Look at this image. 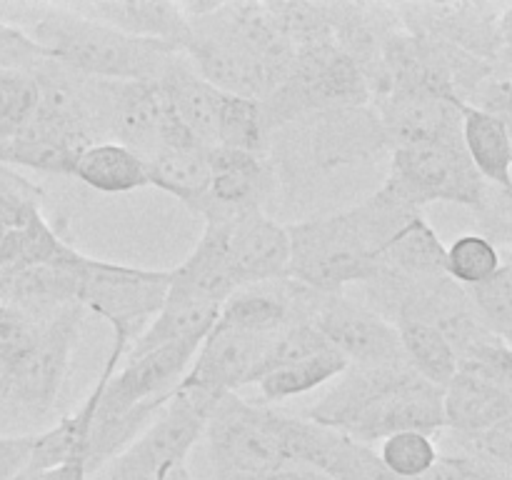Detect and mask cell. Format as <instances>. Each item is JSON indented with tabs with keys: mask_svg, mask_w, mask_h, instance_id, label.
<instances>
[{
	"mask_svg": "<svg viewBox=\"0 0 512 480\" xmlns=\"http://www.w3.org/2000/svg\"><path fill=\"white\" fill-rule=\"evenodd\" d=\"M445 428L463 438L485 433L512 415V398L483 375L458 368L443 388Z\"/></svg>",
	"mask_w": 512,
	"mask_h": 480,
	"instance_id": "cell-23",
	"label": "cell"
},
{
	"mask_svg": "<svg viewBox=\"0 0 512 480\" xmlns=\"http://www.w3.org/2000/svg\"><path fill=\"white\" fill-rule=\"evenodd\" d=\"M373 93L363 70L335 43L313 45L295 53L288 78L263 100L270 135L310 113L363 108Z\"/></svg>",
	"mask_w": 512,
	"mask_h": 480,
	"instance_id": "cell-6",
	"label": "cell"
},
{
	"mask_svg": "<svg viewBox=\"0 0 512 480\" xmlns=\"http://www.w3.org/2000/svg\"><path fill=\"white\" fill-rule=\"evenodd\" d=\"M148 180L155 188L175 195L193 213L200 215L210 188V163L205 148H160L150 158Z\"/></svg>",
	"mask_w": 512,
	"mask_h": 480,
	"instance_id": "cell-28",
	"label": "cell"
},
{
	"mask_svg": "<svg viewBox=\"0 0 512 480\" xmlns=\"http://www.w3.org/2000/svg\"><path fill=\"white\" fill-rule=\"evenodd\" d=\"M283 413L228 393L205 425V445L215 480L255 478L288 465L280 433Z\"/></svg>",
	"mask_w": 512,
	"mask_h": 480,
	"instance_id": "cell-8",
	"label": "cell"
},
{
	"mask_svg": "<svg viewBox=\"0 0 512 480\" xmlns=\"http://www.w3.org/2000/svg\"><path fill=\"white\" fill-rule=\"evenodd\" d=\"M270 128L260 100L223 95L218 113V145L270 158Z\"/></svg>",
	"mask_w": 512,
	"mask_h": 480,
	"instance_id": "cell-32",
	"label": "cell"
},
{
	"mask_svg": "<svg viewBox=\"0 0 512 480\" xmlns=\"http://www.w3.org/2000/svg\"><path fill=\"white\" fill-rule=\"evenodd\" d=\"M235 290L240 288L223 253V245L213 230L205 228L193 253L178 268L170 270L168 293L200 300V303L223 305Z\"/></svg>",
	"mask_w": 512,
	"mask_h": 480,
	"instance_id": "cell-24",
	"label": "cell"
},
{
	"mask_svg": "<svg viewBox=\"0 0 512 480\" xmlns=\"http://www.w3.org/2000/svg\"><path fill=\"white\" fill-rule=\"evenodd\" d=\"M60 5L130 38L158 40L178 50L183 48L190 30L180 3H165V0H80V3Z\"/></svg>",
	"mask_w": 512,
	"mask_h": 480,
	"instance_id": "cell-20",
	"label": "cell"
},
{
	"mask_svg": "<svg viewBox=\"0 0 512 480\" xmlns=\"http://www.w3.org/2000/svg\"><path fill=\"white\" fill-rule=\"evenodd\" d=\"M13 480H48V473H45V470L28 468V470H23V473H20V475H15Z\"/></svg>",
	"mask_w": 512,
	"mask_h": 480,
	"instance_id": "cell-48",
	"label": "cell"
},
{
	"mask_svg": "<svg viewBox=\"0 0 512 480\" xmlns=\"http://www.w3.org/2000/svg\"><path fill=\"white\" fill-rule=\"evenodd\" d=\"M35 433L0 435V480H13L30 468Z\"/></svg>",
	"mask_w": 512,
	"mask_h": 480,
	"instance_id": "cell-43",
	"label": "cell"
},
{
	"mask_svg": "<svg viewBox=\"0 0 512 480\" xmlns=\"http://www.w3.org/2000/svg\"><path fill=\"white\" fill-rule=\"evenodd\" d=\"M495 78L512 80V3H508L498 20V55H495Z\"/></svg>",
	"mask_w": 512,
	"mask_h": 480,
	"instance_id": "cell-44",
	"label": "cell"
},
{
	"mask_svg": "<svg viewBox=\"0 0 512 480\" xmlns=\"http://www.w3.org/2000/svg\"><path fill=\"white\" fill-rule=\"evenodd\" d=\"M48 480H90L88 465L75 460V463H65L60 468L48 470Z\"/></svg>",
	"mask_w": 512,
	"mask_h": 480,
	"instance_id": "cell-46",
	"label": "cell"
},
{
	"mask_svg": "<svg viewBox=\"0 0 512 480\" xmlns=\"http://www.w3.org/2000/svg\"><path fill=\"white\" fill-rule=\"evenodd\" d=\"M158 83L168 93L175 113L195 138L200 148L210 150L218 145V113L223 93L198 75L183 50L173 55L160 73Z\"/></svg>",
	"mask_w": 512,
	"mask_h": 480,
	"instance_id": "cell-22",
	"label": "cell"
},
{
	"mask_svg": "<svg viewBox=\"0 0 512 480\" xmlns=\"http://www.w3.org/2000/svg\"><path fill=\"white\" fill-rule=\"evenodd\" d=\"M383 128L373 103L310 113L275 130L270 138V163L278 188L293 198L295 190L343 168L370 163L385 153Z\"/></svg>",
	"mask_w": 512,
	"mask_h": 480,
	"instance_id": "cell-3",
	"label": "cell"
},
{
	"mask_svg": "<svg viewBox=\"0 0 512 480\" xmlns=\"http://www.w3.org/2000/svg\"><path fill=\"white\" fill-rule=\"evenodd\" d=\"M210 188L205 198L203 220L230 218V215L265 210L278 188V175L265 155L215 145L208 150Z\"/></svg>",
	"mask_w": 512,
	"mask_h": 480,
	"instance_id": "cell-17",
	"label": "cell"
},
{
	"mask_svg": "<svg viewBox=\"0 0 512 480\" xmlns=\"http://www.w3.org/2000/svg\"><path fill=\"white\" fill-rule=\"evenodd\" d=\"M85 310L68 305L40 330V340L23 360L5 370V398L0 420L13 423H43L58 408L65 378L78 348Z\"/></svg>",
	"mask_w": 512,
	"mask_h": 480,
	"instance_id": "cell-7",
	"label": "cell"
},
{
	"mask_svg": "<svg viewBox=\"0 0 512 480\" xmlns=\"http://www.w3.org/2000/svg\"><path fill=\"white\" fill-rule=\"evenodd\" d=\"M218 400L205 390L178 385L153 425L103 465L93 480H155L168 465L188 460L190 450L203 438Z\"/></svg>",
	"mask_w": 512,
	"mask_h": 480,
	"instance_id": "cell-10",
	"label": "cell"
},
{
	"mask_svg": "<svg viewBox=\"0 0 512 480\" xmlns=\"http://www.w3.org/2000/svg\"><path fill=\"white\" fill-rule=\"evenodd\" d=\"M303 418L363 445L395 433L435 435L445 428L443 388L405 365H350Z\"/></svg>",
	"mask_w": 512,
	"mask_h": 480,
	"instance_id": "cell-2",
	"label": "cell"
},
{
	"mask_svg": "<svg viewBox=\"0 0 512 480\" xmlns=\"http://www.w3.org/2000/svg\"><path fill=\"white\" fill-rule=\"evenodd\" d=\"M325 350L333 348H330L325 335L320 333L313 323L288 325V328L280 330V333H275L273 338H270L268 348H265L263 353V360H260L258 365V373H255V383H258L263 375L273 373V370L300 363V360H308L313 358V355L325 353Z\"/></svg>",
	"mask_w": 512,
	"mask_h": 480,
	"instance_id": "cell-37",
	"label": "cell"
},
{
	"mask_svg": "<svg viewBox=\"0 0 512 480\" xmlns=\"http://www.w3.org/2000/svg\"><path fill=\"white\" fill-rule=\"evenodd\" d=\"M310 323L350 365H405L398 328L345 293L323 295Z\"/></svg>",
	"mask_w": 512,
	"mask_h": 480,
	"instance_id": "cell-13",
	"label": "cell"
},
{
	"mask_svg": "<svg viewBox=\"0 0 512 480\" xmlns=\"http://www.w3.org/2000/svg\"><path fill=\"white\" fill-rule=\"evenodd\" d=\"M503 265V253L488 235L465 233L445 248V275L465 290L488 283Z\"/></svg>",
	"mask_w": 512,
	"mask_h": 480,
	"instance_id": "cell-34",
	"label": "cell"
},
{
	"mask_svg": "<svg viewBox=\"0 0 512 480\" xmlns=\"http://www.w3.org/2000/svg\"><path fill=\"white\" fill-rule=\"evenodd\" d=\"M410 213L375 190L353 208L290 223L288 278L323 295L370 283L383 273V248Z\"/></svg>",
	"mask_w": 512,
	"mask_h": 480,
	"instance_id": "cell-1",
	"label": "cell"
},
{
	"mask_svg": "<svg viewBox=\"0 0 512 480\" xmlns=\"http://www.w3.org/2000/svg\"><path fill=\"white\" fill-rule=\"evenodd\" d=\"M388 150L463 135V103L423 93H388L373 100Z\"/></svg>",
	"mask_w": 512,
	"mask_h": 480,
	"instance_id": "cell-19",
	"label": "cell"
},
{
	"mask_svg": "<svg viewBox=\"0 0 512 480\" xmlns=\"http://www.w3.org/2000/svg\"><path fill=\"white\" fill-rule=\"evenodd\" d=\"M378 190L413 210L455 203L483 213L490 203V185L465 153L463 135L393 150L388 178Z\"/></svg>",
	"mask_w": 512,
	"mask_h": 480,
	"instance_id": "cell-5",
	"label": "cell"
},
{
	"mask_svg": "<svg viewBox=\"0 0 512 480\" xmlns=\"http://www.w3.org/2000/svg\"><path fill=\"white\" fill-rule=\"evenodd\" d=\"M463 113V145L475 170L488 185L512 195V145L505 120L475 105L460 108Z\"/></svg>",
	"mask_w": 512,
	"mask_h": 480,
	"instance_id": "cell-25",
	"label": "cell"
},
{
	"mask_svg": "<svg viewBox=\"0 0 512 480\" xmlns=\"http://www.w3.org/2000/svg\"><path fill=\"white\" fill-rule=\"evenodd\" d=\"M378 458L383 468L390 475H395V478L415 480L423 478L438 463L440 453L433 435L418 433V430H405V433H395L390 438L380 440Z\"/></svg>",
	"mask_w": 512,
	"mask_h": 480,
	"instance_id": "cell-35",
	"label": "cell"
},
{
	"mask_svg": "<svg viewBox=\"0 0 512 480\" xmlns=\"http://www.w3.org/2000/svg\"><path fill=\"white\" fill-rule=\"evenodd\" d=\"M235 480H330L318 470L303 468V465H285V468L273 470V473L255 475V478H235Z\"/></svg>",
	"mask_w": 512,
	"mask_h": 480,
	"instance_id": "cell-45",
	"label": "cell"
},
{
	"mask_svg": "<svg viewBox=\"0 0 512 480\" xmlns=\"http://www.w3.org/2000/svg\"><path fill=\"white\" fill-rule=\"evenodd\" d=\"M348 368L350 363L338 350H325V353L313 355L308 360L273 370V373L263 375L255 385H258V393L265 403H280V400L310 393L325 383H333Z\"/></svg>",
	"mask_w": 512,
	"mask_h": 480,
	"instance_id": "cell-31",
	"label": "cell"
},
{
	"mask_svg": "<svg viewBox=\"0 0 512 480\" xmlns=\"http://www.w3.org/2000/svg\"><path fill=\"white\" fill-rule=\"evenodd\" d=\"M43 188L0 163V228H23L33 215L43 213Z\"/></svg>",
	"mask_w": 512,
	"mask_h": 480,
	"instance_id": "cell-39",
	"label": "cell"
},
{
	"mask_svg": "<svg viewBox=\"0 0 512 480\" xmlns=\"http://www.w3.org/2000/svg\"><path fill=\"white\" fill-rule=\"evenodd\" d=\"M480 320L493 338L512 348V268L508 263L478 288L468 290Z\"/></svg>",
	"mask_w": 512,
	"mask_h": 480,
	"instance_id": "cell-38",
	"label": "cell"
},
{
	"mask_svg": "<svg viewBox=\"0 0 512 480\" xmlns=\"http://www.w3.org/2000/svg\"><path fill=\"white\" fill-rule=\"evenodd\" d=\"M155 480H195V478L188 468V460H180V463H173L165 470H160V475Z\"/></svg>",
	"mask_w": 512,
	"mask_h": 480,
	"instance_id": "cell-47",
	"label": "cell"
},
{
	"mask_svg": "<svg viewBox=\"0 0 512 480\" xmlns=\"http://www.w3.org/2000/svg\"><path fill=\"white\" fill-rule=\"evenodd\" d=\"M383 273L403 278H440L445 275V245L425 220L423 210H415L403 220L380 255Z\"/></svg>",
	"mask_w": 512,
	"mask_h": 480,
	"instance_id": "cell-26",
	"label": "cell"
},
{
	"mask_svg": "<svg viewBox=\"0 0 512 480\" xmlns=\"http://www.w3.org/2000/svg\"><path fill=\"white\" fill-rule=\"evenodd\" d=\"M503 8L505 5L493 3L393 5L403 30L453 45L490 65H495V55H498V20Z\"/></svg>",
	"mask_w": 512,
	"mask_h": 480,
	"instance_id": "cell-14",
	"label": "cell"
},
{
	"mask_svg": "<svg viewBox=\"0 0 512 480\" xmlns=\"http://www.w3.org/2000/svg\"><path fill=\"white\" fill-rule=\"evenodd\" d=\"M323 293L290 278L240 288L220 305L215 330L248 335H275L295 323H310Z\"/></svg>",
	"mask_w": 512,
	"mask_h": 480,
	"instance_id": "cell-16",
	"label": "cell"
},
{
	"mask_svg": "<svg viewBox=\"0 0 512 480\" xmlns=\"http://www.w3.org/2000/svg\"><path fill=\"white\" fill-rule=\"evenodd\" d=\"M218 235L238 288L288 278L290 235L268 210H248L230 218L205 220Z\"/></svg>",
	"mask_w": 512,
	"mask_h": 480,
	"instance_id": "cell-11",
	"label": "cell"
},
{
	"mask_svg": "<svg viewBox=\"0 0 512 480\" xmlns=\"http://www.w3.org/2000/svg\"><path fill=\"white\" fill-rule=\"evenodd\" d=\"M273 335H248L235 330H210L195 353L180 385L223 398L255 383V373Z\"/></svg>",
	"mask_w": 512,
	"mask_h": 480,
	"instance_id": "cell-18",
	"label": "cell"
},
{
	"mask_svg": "<svg viewBox=\"0 0 512 480\" xmlns=\"http://www.w3.org/2000/svg\"><path fill=\"white\" fill-rule=\"evenodd\" d=\"M43 323L13 305L0 303V365L3 368L23 360L38 345Z\"/></svg>",
	"mask_w": 512,
	"mask_h": 480,
	"instance_id": "cell-40",
	"label": "cell"
},
{
	"mask_svg": "<svg viewBox=\"0 0 512 480\" xmlns=\"http://www.w3.org/2000/svg\"><path fill=\"white\" fill-rule=\"evenodd\" d=\"M80 183L98 193H133L148 188V165L135 150L120 143H93L80 153L75 175Z\"/></svg>",
	"mask_w": 512,
	"mask_h": 480,
	"instance_id": "cell-29",
	"label": "cell"
},
{
	"mask_svg": "<svg viewBox=\"0 0 512 480\" xmlns=\"http://www.w3.org/2000/svg\"><path fill=\"white\" fill-rule=\"evenodd\" d=\"M468 448L473 458L490 465L505 480H512V415L485 433L468 438Z\"/></svg>",
	"mask_w": 512,
	"mask_h": 480,
	"instance_id": "cell-42",
	"label": "cell"
},
{
	"mask_svg": "<svg viewBox=\"0 0 512 480\" xmlns=\"http://www.w3.org/2000/svg\"><path fill=\"white\" fill-rule=\"evenodd\" d=\"M218 313L220 305L200 303V300L168 293L158 315L133 340V345L128 350V358H140V355L150 353V350L163 348V345L170 343H180V340H203L213 330Z\"/></svg>",
	"mask_w": 512,
	"mask_h": 480,
	"instance_id": "cell-27",
	"label": "cell"
},
{
	"mask_svg": "<svg viewBox=\"0 0 512 480\" xmlns=\"http://www.w3.org/2000/svg\"><path fill=\"white\" fill-rule=\"evenodd\" d=\"M78 268L30 265V268L0 270V303L13 305L43 323L68 305H78Z\"/></svg>",
	"mask_w": 512,
	"mask_h": 480,
	"instance_id": "cell-21",
	"label": "cell"
},
{
	"mask_svg": "<svg viewBox=\"0 0 512 480\" xmlns=\"http://www.w3.org/2000/svg\"><path fill=\"white\" fill-rule=\"evenodd\" d=\"M203 340H180V343L150 350L140 358L125 360L123 368L115 370L108 383H105L95 420L115 418V415L128 413L140 403L173 395L180 380L185 378L188 368L193 365V358Z\"/></svg>",
	"mask_w": 512,
	"mask_h": 480,
	"instance_id": "cell-15",
	"label": "cell"
},
{
	"mask_svg": "<svg viewBox=\"0 0 512 480\" xmlns=\"http://www.w3.org/2000/svg\"><path fill=\"white\" fill-rule=\"evenodd\" d=\"M505 125H508V133H510V145H512V120H505Z\"/></svg>",
	"mask_w": 512,
	"mask_h": 480,
	"instance_id": "cell-49",
	"label": "cell"
},
{
	"mask_svg": "<svg viewBox=\"0 0 512 480\" xmlns=\"http://www.w3.org/2000/svg\"><path fill=\"white\" fill-rule=\"evenodd\" d=\"M215 5L208 13L188 20V38L180 50L188 55L200 78L208 80L218 93L263 103L273 93L268 73L238 40H233L220 28L218 20L213 18Z\"/></svg>",
	"mask_w": 512,
	"mask_h": 480,
	"instance_id": "cell-12",
	"label": "cell"
},
{
	"mask_svg": "<svg viewBox=\"0 0 512 480\" xmlns=\"http://www.w3.org/2000/svg\"><path fill=\"white\" fill-rule=\"evenodd\" d=\"M393 325L398 328L405 363L420 378L438 385V388H445L458 373V355H455L453 345L445 340V335L430 323L415 318H400Z\"/></svg>",
	"mask_w": 512,
	"mask_h": 480,
	"instance_id": "cell-30",
	"label": "cell"
},
{
	"mask_svg": "<svg viewBox=\"0 0 512 480\" xmlns=\"http://www.w3.org/2000/svg\"><path fill=\"white\" fill-rule=\"evenodd\" d=\"M80 158V150L50 138V135L38 133L33 128H25L23 133L15 135L8 143H0V163L20 165V168L38 170L45 175H65L73 178L75 163Z\"/></svg>",
	"mask_w": 512,
	"mask_h": 480,
	"instance_id": "cell-33",
	"label": "cell"
},
{
	"mask_svg": "<svg viewBox=\"0 0 512 480\" xmlns=\"http://www.w3.org/2000/svg\"><path fill=\"white\" fill-rule=\"evenodd\" d=\"M20 30L55 63L95 80H158L178 53L173 45L130 38L60 3L48 5Z\"/></svg>",
	"mask_w": 512,
	"mask_h": 480,
	"instance_id": "cell-4",
	"label": "cell"
},
{
	"mask_svg": "<svg viewBox=\"0 0 512 480\" xmlns=\"http://www.w3.org/2000/svg\"><path fill=\"white\" fill-rule=\"evenodd\" d=\"M458 368L483 375L485 380L495 383L512 398V348L500 343L498 338L465 353L458 360Z\"/></svg>",
	"mask_w": 512,
	"mask_h": 480,
	"instance_id": "cell-41",
	"label": "cell"
},
{
	"mask_svg": "<svg viewBox=\"0 0 512 480\" xmlns=\"http://www.w3.org/2000/svg\"><path fill=\"white\" fill-rule=\"evenodd\" d=\"M78 305L113 328V340L133 345L163 308L170 290V270L133 268L85 255L78 268Z\"/></svg>",
	"mask_w": 512,
	"mask_h": 480,
	"instance_id": "cell-9",
	"label": "cell"
},
{
	"mask_svg": "<svg viewBox=\"0 0 512 480\" xmlns=\"http://www.w3.org/2000/svg\"><path fill=\"white\" fill-rule=\"evenodd\" d=\"M38 108V85L30 70L0 68V143L23 133Z\"/></svg>",
	"mask_w": 512,
	"mask_h": 480,
	"instance_id": "cell-36",
	"label": "cell"
}]
</instances>
